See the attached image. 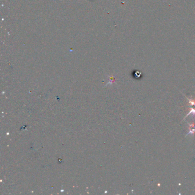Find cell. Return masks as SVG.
<instances>
[{
  "label": "cell",
  "mask_w": 195,
  "mask_h": 195,
  "mask_svg": "<svg viewBox=\"0 0 195 195\" xmlns=\"http://www.w3.org/2000/svg\"><path fill=\"white\" fill-rule=\"evenodd\" d=\"M194 133H195V124H194V123L193 122L192 125L189 124V133H188L187 135H188V134H189L193 135Z\"/></svg>",
  "instance_id": "6da1fadb"
}]
</instances>
